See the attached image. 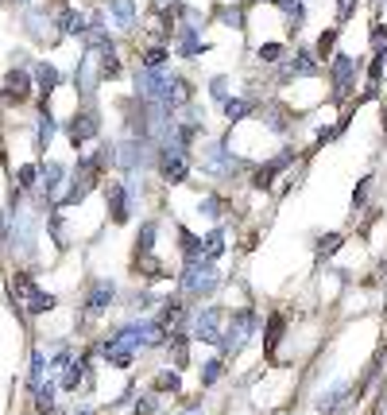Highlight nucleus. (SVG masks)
Listing matches in <instances>:
<instances>
[{
	"instance_id": "obj_1",
	"label": "nucleus",
	"mask_w": 387,
	"mask_h": 415,
	"mask_svg": "<svg viewBox=\"0 0 387 415\" xmlns=\"http://www.w3.org/2000/svg\"><path fill=\"white\" fill-rule=\"evenodd\" d=\"M155 167H159L163 183L182 187L194 171V148H186L178 140H163V144H155Z\"/></svg>"
},
{
	"instance_id": "obj_2",
	"label": "nucleus",
	"mask_w": 387,
	"mask_h": 415,
	"mask_svg": "<svg viewBox=\"0 0 387 415\" xmlns=\"http://www.w3.org/2000/svg\"><path fill=\"white\" fill-rule=\"evenodd\" d=\"M256 326H260V315L252 311V306H236L229 318H225V330L221 338H217V349H221V357H236L244 346H248V338L256 334Z\"/></svg>"
},
{
	"instance_id": "obj_3",
	"label": "nucleus",
	"mask_w": 387,
	"mask_h": 415,
	"mask_svg": "<svg viewBox=\"0 0 387 415\" xmlns=\"http://www.w3.org/2000/svg\"><path fill=\"white\" fill-rule=\"evenodd\" d=\"M221 287V272L213 260H198V264H186L182 276H178V291L190 299H209L213 291Z\"/></svg>"
},
{
	"instance_id": "obj_4",
	"label": "nucleus",
	"mask_w": 387,
	"mask_h": 415,
	"mask_svg": "<svg viewBox=\"0 0 387 415\" xmlns=\"http://www.w3.org/2000/svg\"><path fill=\"white\" fill-rule=\"evenodd\" d=\"M194 163L209 178H232L240 171V163L229 156V140H205L202 148H198V156H194Z\"/></svg>"
},
{
	"instance_id": "obj_5",
	"label": "nucleus",
	"mask_w": 387,
	"mask_h": 415,
	"mask_svg": "<svg viewBox=\"0 0 387 415\" xmlns=\"http://www.w3.org/2000/svg\"><path fill=\"white\" fill-rule=\"evenodd\" d=\"M12 295H16V303L28 311V315H47V311H55L58 299L50 295V291H43V287H35V279L28 276V272H16L12 276Z\"/></svg>"
},
{
	"instance_id": "obj_6",
	"label": "nucleus",
	"mask_w": 387,
	"mask_h": 415,
	"mask_svg": "<svg viewBox=\"0 0 387 415\" xmlns=\"http://www.w3.org/2000/svg\"><path fill=\"white\" fill-rule=\"evenodd\" d=\"M360 66H364V62L352 59V55H333V59H329V86H333V101H337V105L352 98Z\"/></svg>"
},
{
	"instance_id": "obj_7",
	"label": "nucleus",
	"mask_w": 387,
	"mask_h": 415,
	"mask_svg": "<svg viewBox=\"0 0 387 415\" xmlns=\"http://www.w3.org/2000/svg\"><path fill=\"white\" fill-rule=\"evenodd\" d=\"M221 330H225V311L221 306H202V311H194V318H190V338L194 342L217 346Z\"/></svg>"
},
{
	"instance_id": "obj_8",
	"label": "nucleus",
	"mask_w": 387,
	"mask_h": 415,
	"mask_svg": "<svg viewBox=\"0 0 387 415\" xmlns=\"http://www.w3.org/2000/svg\"><path fill=\"white\" fill-rule=\"evenodd\" d=\"M155 163V144L140 136H128L124 144H116V167L124 171H144Z\"/></svg>"
},
{
	"instance_id": "obj_9",
	"label": "nucleus",
	"mask_w": 387,
	"mask_h": 415,
	"mask_svg": "<svg viewBox=\"0 0 387 415\" xmlns=\"http://www.w3.org/2000/svg\"><path fill=\"white\" fill-rule=\"evenodd\" d=\"M294 159H299V148H290V144H287V148H283V151H275V156H271L267 163H263V167H256V171H252L248 187H252V190H267L271 183H275V178H279L283 171H287L290 163H294Z\"/></svg>"
},
{
	"instance_id": "obj_10",
	"label": "nucleus",
	"mask_w": 387,
	"mask_h": 415,
	"mask_svg": "<svg viewBox=\"0 0 387 415\" xmlns=\"http://www.w3.org/2000/svg\"><path fill=\"white\" fill-rule=\"evenodd\" d=\"M97 136H101V117H97V109H77L66 120V140L74 148H82V144H89Z\"/></svg>"
},
{
	"instance_id": "obj_11",
	"label": "nucleus",
	"mask_w": 387,
	"mask_h": 415,
	"mask_svg": "<svg viewBox=\"0 0 387 415\" xmlns=\"http://www.w3.org/2000/svg\"><path fill=\"white\" fill-rule=\"evenodd\" d=\"M167 86H171V70H135V98L140 101H163Z\"/></svg>"
},
{
	"instance_id": "obj_12",
	"label": "nucleus",
	"mask_w": 387,
	"mask_h": 415,
	"mask_svg": "<svg viewBox=\"0 0 387 415\" xmlns=\"http://www.w3.org/2000/svg\"><path fill=\"white\" fill-rule=\"evenodd\" d=\"M321 74V62H318V55L314 50H306V47H299L294 55H290L287 62H283V70H279V82H294V78H318Z\"/></svg>"
},
{
	"instance_id": "obj_13",
	"label": "nucleus",
	"mask_w": 387,
	"mask_h": 415,
	"mask_svg": "<svg viewBox=\"0 0 387 415\" xmlns=\"http://www.w3.org/2000/svg\"><path fill=\"white\" fill-rule=\"evenodd\" d=\"M105 198H108V218H113V225H128L132 206H135V198L128 194V187H124V183H116V178H108Z\"/></svg>"
},
{
	"instance_id": "obj_14",
	"label": "nucleus",
	"mask_w": 387,
	"mask_h": 415,
	"mask_svg": "<svg viewBox=\"0 0 387 415\" xmlns=\"http://www.w3.org/2000/svg\"><path fill=\"white\" fill-rule=\"evenodd\" d=\"M352 392L357 388L348 385V380H337V385H329L325 392H318V400H314V407H318L321 415H337L348 407V400H352Z\"/></svg>"
},
{
	"instance_id": "obj_15",
	"label": "nucleus",
	"mask_w": 387,
	"mask_h": 415,
	"mask_svg": "<svg viewBox=\"0 0 387 415\" xmlns=\"http://www.w3.org/2000/svg\"><path fill=\"white\" fill-rule=\"evenodd\" d=\"M205 50H209V43L202 39V28L182 24V28L174 31V55H178V59H198Z\"/></svg>"
},
{
	"instance_id": "obj_16",
	"label": "nucleus",
	"mask_w": 387,
	"mask_h": 415,
	"mask_svg": "<svg viewBox=\"0 0 387 415\" xmlns=\"http://www.w3.org/2000/svg\"><path fill=\"white\" fill-rule=\"evenodd\" d=\"M31 93V78L28 70H8V78H4V89H0V105H23Z\"/></svg>"
},
{
	"instance_id": "obj_17",
	"label": "nucleus",
	"mask_w": 387,
	"mask_h": 415,
	"mask_svg": "<svg viewBox=\"0 0 387 415\" xmlns=\"http://www.w3.org/2000/svg\"><path fill=\"white\" fill-rule=\"evenodd\" d=\"M260 120L267 124L275 136H290V129H294V113L283 109L279 101H267V105H260Z\"/></svg>"
},
{
	"instance_id": "obj_18",
	"label": "nucleus",
	"mask_w": 387,
	"mask_h": 415,
	"mask_svg": "<svg viewBox=\"0 0 387 415\" xmlns=\"http://www.w3.org/2000/svg\"><path fill=\"white\" fill-rule=\"evenodd\" d=\"M163 105L171 113H182L186 105H194V86H190V78H182V74H171V86H167V93H163Z\"/></svg>"
},
{
	"instance_id": "obj_19",
	"label": "nucleus",
	"mask_w": 387,
	"mask_h": 415,
	"mask_svg": "<svg viewBox=\"0 0 387 415\" xmlns=\"http://www.w3.org/2000/svg\"><path fill=\"white\" fill-rule=\"evenodd\" d=\"M116 299V284L113 279H93L89 284V295H86V311L89 315H105Z\"/></svg>"
},
{
	"instance_id": "obj_20",
	"label": "nucleus",
	"mask_w": 387,
	"mask_h": 415,
	"mask_svg": "<svg viewBox=\"0 0 387 415\" xmlns=\"http://www.w3.org/2000/svg\"><path fill=\"white\" fill-rule=\"evenodd\" d=\"M155 318H159V322H163V326L174 334V330H182L186 322H190V311L182 306V295H171V299L159 303V315H155Z\"/></svg>"
},
{
	"instance_id": "obj_21",
	"label": "nucleus",
	"mask_w": 387,
	"mask_h": 415,
	"mask_svg": "<svg viewBox=\"0 0 387 415\" xmlns=\"http://www.w3.org/2000/svg\"><path fill=\"white\" fill-rule=\"evenodd\" d=\"M260 105H263L260 98H248V93H236V98H229V101H225L221 109H225V120H229V124H240V120H248L252 113H260Z\"/></svg>"
},
{
	"instance_id": "obj_22",
	"label": "nucleus",
	"mask_w": 387,
	"mask_h": 415,
	"mask_svg": "<svg viewBox=\"0 0 387 415\" xmlns=\"http://www.w3.org/2000/svg\"><path fill=\"white\" fill-rule=\"evenodd\" d=\"M178 252H182V264H198V260H205L202 237H198V233H190L186 225H178Z\"/></svg>"
},
{
	"instance_id": "obj_23",
	"label": "nucleus",
	"mask_w": 387,
	"mask_h": 415,
	"mask_svg": "<svg viewBox=\"0 0 387 415\" xmlns=\"http://www.w3.org/2000/svg\"><path fill=\"white\" fill-rule=\"evenodd\" d=\"M97 82H101V74H97V66H93V55H86V59L77 62V70H74V86H77V93H93L97 89Z\"/></svg>"
},
{
	"instance_id": "obj_24",
	"label": "nucleus",
	"mask_w": 387,
	"mask_h": 415,
	"mask_svg": "<svg viewBox=\"0 0 387 415\" xmlns=\"http://www.w3.org/2000/svg\"><path fill=\"white\" fill-rule=\"evenodd\" d=\"M198 214H202V218H209L213 225H221V221L229 218V202H225L221 194H202V202H198Z\"/></svg>"
},
{
	"instance_id": "obj_25",
	"label": "nucleus",
	"mask_w": 387,
	"mask_h": 415,
	"mask_svg": "<svg viewBox=\"0 0 387 415\" xmlns=\"http://www.w3.org/2000/svg\"><path fill=\"white\" fill-rule=\"evenodd\" d=\"M97 55V74H101V82H113L124 74V66H120V59H116V47H105V50H93Z\"/></svg>"
},
{
	"instance_id": "obj_26",
	"label": "nucleus",
	"mask_w": 387,
	"mask_h": 415,
	"mask_svg": "<svg viewBox=\"0 0 387 415\" xmlns=\"http://www.w3.org/2000/svg\"><path fill=\"white\" fill-rule=\"evenodd\" d=\"M275 8L283 12L290 20V35H299V28H302V20H306V0H271Z\"/></svg>"
},
{
	"instance_id": "obj_27",
	"label": "nucleus",
	"mask_w": 387,
	"mask_h": 415,
	"mask_svg": "<svg viewBox=\"0 0 387 415\" xmlns=\"http://www.w3.org/2000/svg\"><path fill=\"white\" fill-rule=\"evenodd\" d=\"M283 330H287V318H283L279 311H271V315H267V326H263V349H267V353H275Z\"/></svg>"
},
{
	"instance_id": "obj_28",
	"label": "nucleus",
	"mask_w": 387,
	"mask_h": 415,
	"mask_svg": "<svg viewBox=\"0 0 387 415\" xmlns=\"http://www.w3.org/2000/svg\"><path fill=\"white\" fill-rule=\"evenodd\" d=\"M86 380H89V361H70L62 369V388L66 392H77V385H86Z\"/></svg>"
},
{
	"instance_id": "obj_29",
	"label": "nucleus",
	"mask_w": 387,
	"mask_h": 415,
	"mask_svg": "<svg viewBox=\"0 0 387 415\" xmlns=\"http://www.w3.org/2000/svg\"><path fill=\"white\" fill-rule=\"evenodd\" d=\"M62 175H66V167L55 163V159H43V163H39V178H43V190H47V194H55V190H58Z\"/></svg>"
},
{
	"instance_id": "obj_30",
	"label": "nucleus",
	"mask_w": 387,
	"mask_h": 415,
	"mask_svg": "<svg viewBox=\"0 0 387 415\" xmlns=\"http://www.w3.org/2000/svg\"><path fill=\"white\" fill-rule=\"evenodd\" d=\"M155 237H159V221H144L135 237V257H155Z\"/></svg>"
},
{
	"instance_id": "obj_31",
	"label": "nucleus",
	"mask_w": 387,
	"mask_h": 415,
	"mask_svg": "<svg viewBox=\"0 0 387 415\" xmlns=\"http://www.w3.org/2000/svg\"><path fill=\"white\" fill-rule=\"evenodd\" d=\"M202 248H205V260H213V264H217V260L225 257V229L213 225L209 233L202 237Z\"/></svg>"
},
{
	"instance_id": "obj_32",
	"label": "nucleus",
	"mask_w": 387,
	"mask_h": 415,
	"mask_svg": "<svg viewBox=\"0 0 387 415\" xmlns=\"http://www.w3.org/2000/svg\"><path fill=\"white\" fill-rule=\"evenodd\" d=\"M135 353H140V349L128 346V342H116V346H108V349H105L108 365H116V369H128V365L135 361Z\"/></svg>"
},
{
	"instance_id": "obj_33",
	"label": "nucleus",
	"mask_w": 387,
	"mask_h": 415,
	"mask_svg": "<svg viewBox=\"0 0 387 415\" xmlns=\"http://www.w3.org/2000/svg\"><path fill=\"white\" fill-rule=\"evenodd\" d=\"M337 39H341V28H325L318 35V47H314V55H318V62H329L333 59V50H337Z\"/></svg>"
},
{
	"instance_id": "obj_34",
	"label": "nucleus",
	"mask_w": 387,
	"mask_h": 415,
	"mask_svg": "<svg viewBox=\"0 0 387 415\" xmlns=\"http://www.w3.org/2000/svg\"><path fill=\"white\" fill-rule=\"evenodd\" d=\"M151 388H155V392H182V373H178V369H163V373H159V376H155V380H151Z\"/></svg>"
},
{
	"instance_id": "obj_35",
	"label": "nucleus",
	"mask_w": 387,
	"mask_h": 415,
	"mask_svg": "<svg viewBox=\"0 0 387 415\" xmlns=\"http://www.w3.org/2000/svg\"><path fill=\"white\" fill-rule=\"evenodd\" d=\"M225 376V357L217 353V357H209V361H205L202 365V373H198V380H202V388H213L217 385V380H221Z\"/></svg>"
},
{
	"instance_id": "obj_36",
	"label": "nucleus",
	"mask_w": 387,
	"mask_h": 415,
	"mask_svg": "<svg viewBox=\"0 0 387 415\" xmlns=\"http://www.w3.org/2000/svg\"><path fill=\"white\" fill-rule=\"evenodd\" d=\"M341 245H345V233H321V237L314 241V252H318L321 260H329V257H337Z\"/></svg>"
},
{
	"instance_id": "obj_37",
	"label": "nucleus",
	"mask_w": 387,
	"mask_h": 415,
	"mask_svg": "<svg viewBox=\"0 0 387 415\" xmlns=\"http://www.w3.org/2000/svg\"><path fill=\"white\" fill-rule=\"evenodd\" d=\"M167 62H171V47H167V43H155V47L144 50V66L147 70H167Z\"/></svg>"
},
{
	"instance_id": "obj_38",
	"label": "nucleus",
	"mask_w": 387,
	"mask_h": 415,
	"mask_svg": "<svg viewBox=\"0 0 387 415\" xmlns=\"http://www.w3.org/2000/svg\"><path fill=\"white\" fill-rule=\"evenodd\" d=\"M108 12L116 16L120 28H132L135 24V0H108Z\"/></svg>"
},
{
	"instance_id": "obj_39",
	"label": "nucleus",
	"mask_w": 387,
	"mask_h": 415,
	"mask_svg": "<svg viewBox=\"0 0 387 415\" xmlns=\"http://www.w3.org/2000/svg\"><path fill=\"white\" fill-rule=\"evenodd\" d=\"M35 78H39V86H43V93L50 98V93L58 89V82H62V74H58L50 62H39V66H35Z\"/></svg>"
},
{
	"instance_id": "obj_40",
	"label": "nucleus",
	"mask_w": 387,
	"mask_h": 415,
	"mask_svg": "<svg viewBox=\"0 0 387 415\" xmlns=\"http://www.w3.org/2000/svg\"><path fill=\"white\" fill-rule=\"evenodd\" d=\"M35 412H39V415H50V412H55V385H50V380L35 388Z\"/></svg>"
},
{
	"instance_id": "obj_41",
	"label": "nucleus",
	"mask_w": 387,
	"mask_h": 415,
	"mask_svg": "<svg viewBox=\"0 0 387 415\" xmlns=\"http://www.w3.org/2000/svg\"><path fill=\"white\" fill-rule=\"evenodd\" d=\"M50 140H55V117H50V109H43L39 129H35V144H39V148H47Z\"/></svg>"
},
{
	"instance_id": "obj_42",
	"label": "nucleus",
	"mask_w": 387,
	"mask_h": 415,
	"mask_svg": "<svg viewBox=\"0 0 387 415\" xmlns=\"http://www.w3.org/2000/svg\"><path fill=\"white\" fill-rule=\"evenodd\" d=\"M89 187H93V183H86V178H74V183H70V190L58 198V206H74V202H82V198L89 194Z\"/></svg>"
},
{
	"instance_id": "obj_43",
	"label": "nucleus",
	"mask_w": 387,
	"mask_h": 415,
	"mask_svg": "<svg viewBox=\"0 0 387 415\" xmlns=\"http://www.w3.org/2000/svg\"><path fill=\"white\" fill-rule=\"evenodd\" d=\"M229 89H232V82H229V74H217V78H209V98H213V101H217V105H225V101H229V98H232Z\"/></svg>"
},
{
	"instance_id": "obj_44",
	"label": "nucleus",
	"mask_w": 387,
	"mask_h": 415,
	"mask_svg": "<svg viewBox=\"0 0 387 415\" xmlns=\"http://www.w3.org/2000/svg\"><path fill=\"white\" fill-rule=\"evenodd\" d=\"M368 194H372V175H364L357 187H352V214H357V210H364Z\"/></svg>"
},
{
	"instance_id": "obj_45",
	"label": "nucleus",
	"mask_w": 387,
	"mask_h": 415,
	"mask_svg": "<svg viewBox=\"0 0 387 415\" xmlns=\"http://www.w3.org/2000/svg\"><path fill=\"white\" fill-rule=\"evenodd\" d=\"M16 183H19V190H31L39 183V163H23V167L16 171Z\"/></svg>"
},
{
	"instance_id": "obj_46",
	"label": "nucleus",
	"mask_w": 387,
	"mask_h": 415,
	"mask_svg": "<svg viewBox=\"0 0 387 415\" xmlns=\"http://www.w3.org/2000/svg\"><path fill=\"white\" fill-rule=\"evenodd\" d=\"M43 373H47V357H43V353L35 349V353H31V373H28L31 388H39V385H43Z\"/></svg>"
},
{
	"instance_id": "obj_47",
	"label": "nucleus",
	"mask_w": 387,
	"mask_h": 415,
	"mask_svg": "<svg viewBox=\"0 0 387 415\" xmlns=\"http://www.w3.org/2000/svg\"><path fill=\"white\" fill-rule=\"evenodd\" d=\"M283 55H287L283 43H260V50H256V59H260V62H279Z\"/></svg>"
},
{
	"instance_id": "obj_48",
	"label": "nucleus",
	"mask_w": 387,
	"mask_h": 415,
	"mask_svg": "<svg viewBox=\"0 0 387 415\" xmlns=\"http://www.w3.org/2000/svg\"><path fill=\"white\" fill-rule=\"evenodd\" d=\"M93 159H97V167H101V175H105V171L116 163V144H101V148L93 151Z\"/></svg>"
},
{
	"instance_id": "obj_49",
	"label": "nucleus",
	"mask_w": 387,
	"mask_h": 415,
	"mask_svg": "<svg viewBox=\"0 0 387 415\" xmlns=\"http://www.w3.org/2000/svg\"><path fill=\"white\" fill-rule=\"evenodd\" d=\"M217 20H225V24H236V28H240L244 24V16H240V4H217Z\"/></svg>"
},
{
	"instance_id": "obj_50",
	"label": "nucleus",
	"mask_w": 387,
	"mask_h": 415,
	"mask_svg": "<svg viewBox=\"0 0 387 415\" xmlns=\"http://www.w3.org/2000/svg\"><path fill=\"white\" fill-rule=\"evenodd\" d=\"M47 12H28V31L31 35H35V39H43V35H47Z\"/></svg>"
},
{
	"instance_id": "obj_51",
	"label": "nucleus",
	"mask_w": 387,
	"mask_h": 415,
	"mask_svg": "<svg viewBox=\"0 0 387 415\" xmlns=\"http://www.w3.org/2000/svg\"><path fill=\"white\" fill-rule=\"evenodd\" d=\"M368 43H372V50H387V24H372V35H368Z\"/></svg>"
},
{
	"instance_id": "obj_52",
	"label": "nucleus",
	"mask_w": 387,
	"mask_h": 415,
	"mask_svg": "<svg viewBox=\"0 0 387 415\" xmlns=\"http://www.w3.org/2000/svg\"><path fill=\"white\" fill-rule=\"evenodd\" d=\"M352 12H357V0H337V28L352 16Z\"/></svg>"
},
{
	"instance_id": "obj_53",
	"label": "nucleus",
	"mask_w": 387,
	"mask_h": 415,
	"mask_svg": "<svg viewBox=\"0 0 387 415\" xmlns=\"http://www.w3.org/2000/svg\"><path fill=\"white\" fill-rule=\"evenodd\" d=\"M155 396H144V400H135V415H155Z\"/></svg>"
},
{
	"instance_id": "obj_54",
	"label": "nucleus",
	"mask_w": 387,
	"mask_h": 415,
	"mask_svg": "<svg viewBox=\"0 0 387 415\" xmlns=\"http://www.w3.org/2000/svg\"><path fill=\"white\" fill-rule=\"evenodd\" d=\"M70 365V349H58L55 361H50V369H66Z\"/></svg>"
},
{
	"instance_id": "obj_55",
	"label": "nucleus",
	"mask_w": 387,
	"mask_h": 415,
	"mask_svg": "<svg viewBox=\"0 0 387 415\" xmlns=\"http://www.w3.org/2000/svg\"><path fill=\"white\" fill-rule=\"evenodd\" d=\"M182 415H205V412H202V404H190V407H186Z\"/></svg>"
},
{
	"instance_id": "obj_56",
	"label": "nucleus",
	"mask_w": 387,
	"mask_h": 415,
	"mask_svg": "<svg viewBox=\"0 0 387 415\" xmlns=\"http://www.w3.org/2000/svg\"><path fill=\"white\" fill-rule=\"evenodd\" d=\"M225 4H248V0H225Z\"/></svg>"
},
{
	"instance_id": "obj_57",
	"label": "nucleus",
	"mask_w": 387,
	"mask_h": 415,
	"mask_svg": "<svg viewBox=\"0 0 387 415\" xmlns=\"http://www.w3.org/2000/svg\"><path fill=\"white\" fill-rule=\"evenodd\" d=\"M12 4H28V0H12Z\"/></svg>"
},
{
	"instance_id": "obj_58",
	"label": "nucleus",
	"mask_w": 387,
	"mask_h": 415,
	"mask_svg": "<svg viewBox=\"0 0 387 415\" xmlns=\"http://www.w3.org/2000/svg\"><path fill=\"white\" fill-rule=\"evenodd\" d=\"M77 415H93V412H77Z\"/></svg>"
}]
</instances>
